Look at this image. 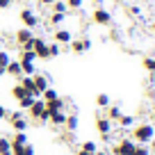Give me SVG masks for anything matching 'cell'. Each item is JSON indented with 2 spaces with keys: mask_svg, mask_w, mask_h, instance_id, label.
<instances>
[{
  "mask_svg": "<svg viewBox=\"0 0 155 155\" xmlns=\"http://www.w3.org/2000/svg\"><path fill=\"white\" fill-rule=\"evenodd\" d=\"M0 155H12V153H0Z\"/></svg>",
  "mask_w": 155,
  "mask_h": 155,
  "instance_id": "7bdbcfd3",
  "label": "cell"
},
{
  "mask_svg": "<svg viewBox=\"0 0 155 155\" xmlns=\"http://www.w3.org/2000/svg\"><path fill=\"white\" fill-rule=\"evenodd\" d=\"M32 103H34V96H30V94H28V96H23V98H21V101H18V110L28 112V110H30V105H32Z\"/></svg>",
  "mask_w": 155,
  "mask_h": 155,
  "instance_id": "44dd1931",
  "label": "cell"
},
{
  "mask_svg": "<svg viewBox=\"0 0 155 155\" xmlns=\"http://www.w3.org/2000/svg\"><path fill=\"white\" fill-rule=\"evenodd\" d=\"M148 148H150V153H155V139L150 141V146H148Z\"/></svg>",
  "mask_w": 155,
  "mask_h": 155,
  "instance_id": "60d3db41",
  "label": "cell"
},
{
  "mask_svg": "<svg viewBox=\"0 0 155 155\" xmlns=\"http://www.w3.org/2000/svg\"><path fill=\"white\" fill-rule=\"evenodd\" d=\"M128 14L135 16V18H139V16H141V9H139V7H128Z\"/></svg>",
  "mask_w": 155,
  "mask_h": 155,
  "instance_id": "d6a6232c",
  "label": "cell"
},
{
  "mask_svg": "<svg viewBox=\"0 0 155 155\" xmlns=\"http://www.w3.org/2000/svg\"><path fill=\"white\" fill-rule=\"evenodd\" d=\"M89 48H91V39H89V37L73 39L71 44H68V50H71V53H75V55H84Z\"/></svg>",
  "mask_w": 155,
  "mask_h": 155,
  "instance_id": "8992f818",
  "label": "cell"
},
{
  "mask_svg": "<svg viewBox=\"0 0 155 155\" xmlns=\"http://www.w3.org/2000/svg\"><path fill=\"white\" fill-rule=\"evenodd\" d=\"M121 114H123V112H121V105H110V107H107V114H105V116L110 119V121H114V123H116Z\"/></svg>",
  "mask_w": 155,
  "mask_h": 155,
  "instance_id": "ac0fdd59",
  "label": "cell"
},
{
  "mask_svg": "<svg viewBox=\"0 0 155 155\" xmlns=\"http://www.w3.org/2000/svg\"><path fill=\"white\" fill-rule=\"evenodd\" d=\"M23 96H28V91H25L23 87H21V82L18 84H14V87H12V98H16V101H21V98Z\"/></svg>",
  "mask_w": 155,
  "mask_h": 155,
  "instance_id": "7402d4cb",
  "label": "cell"
},
{
  "mask_svg": "<svg viewBox=\"0 0 155 155\" xmlns=\"http://www.w3.org/2000/svg\"><path fill=\"white\" fill-rule=\"evenodd\" d=\"M94 155H112V153H110V150H107V148H103V150L98 148V150H96V153H94Z\"/></svg>",
  "mask_w": 155,
  "mask_h": 155,
  "instance_id": "74e56055",
  "label": "cell"
},
{
  "mask_svg": "<svg viewBox=\"0 0 155 155\" xmlns=\"http://www.w3.org/2000/svg\"><path fill=\"white\" fill-rule=\"evenodd\" d=\"M114 126H116V123L110 121L105 114H96V132H98L101 137H103V135H112Z\"/></svg>",
  "mask_w": 155,
  "mask_h": 155,
  "instance_id": "5b68a950",
  "label": "cell"
},
{
  "mask_svg": "<svg viewBox=\"0 0 155 155\" xmlns=\"http://www.w3.org/2000/svg\"><path fill=\"white\" fill-rule=\"evenodd\" d=\"M75 155H91V153H87V150H82V148H78V150H75Z\"/></svg>",
  "mask_w": 155,
  "mask_h": 155,
  "instance_id": "f35d334b",
  "label": "cell"
},
{
  "mask_svg": "<svg viewBox=\"0 0 155 155\" xmlns=\"http://www.w3.org/2000/svg\"><path fill=\"white\" fill-rule=\"evenodd\" d=\"M80 148H82V150H87V153H96V150H98V144H96V141H82V144H80Z\"/></svg>",
  "mask_w": 155,
  "mask_h": 155,
  "instance_id": "4316f807",
  "label": "cell"
},
{
  "mask_svg": "<svg viewBox=\"0 0 155 155\" xmlns=\"http://www.w3.org/2000/svg\"><path fill=\"white\" fill-rule=\"evenodd\" d=\"M135 139H130V137H126V139H119L114 146H112L110 153L112 155H132V150H135Z\"/></svg>",
  "mask_w": 155,
  "mask_h": 155,
  "instance_id": "3957f363",
  "label": "cell"
},
{
  "mask_svg": "<svg viewBox=\"0 0 155 155\" xmlns=\"http://www.w3.org/2000/svg\"><path fill=\"white\" fill-rule=\"evenodd\" d=\"M121 2H130V0H121Z\"/></svg>",
  "mask_w": 155,
  "mask_h": 155,
  "instance_id": "ee69618b",
  "label": "cell"
},
{
  "mask_svg": "<svg viewBox=\"0 0 155 155\" xmlns=\"http://www.w3.org/2000/svg\"><path fill=\"white\" fill-rule=\"evenodd\" d=\"M25 114H28L30 119H34V121H39V123H48V119H46V101L44 98H34V103L30 105V110L25 112Z\"/></svg>",
  "mask_w": 155,
  "mask_h": 155,
  "instance_id": "7a4b0ae2",
  "label": "cell"
},
{
  "mask_svg": "<svg viewBox=\"0 0 155 155\" xmlns=\"http://www.w3.org/2000/svg\"><path fill=\"white\" fill-rule=\"evenodd\" d=\"M0 119H7V107L0 105Z\"/></svg>",
  "mask_w": 155,
  "mask_h": 155,
  "instance_id": "e575fe53",
  "label": "cell"
},
{
  "mask_svg": "<svg viewBox=\"0 0 155 155\" xmlns=\"http://www.w3.org/2000/svg\"><path fill=\"white\" fill-rule=\"evenodd\" d=\"M7 75L16 78V80L23 75V71H21V62H18V59H12V62L7 64Z\"/></svg>",
  "mask_w": 155,
  "mask_h": 155,
  "instance_id": "9a60e30c",
  "label": "cell"
},
{
  "mask_svg": "<svg viewBox=\"0 0 155 155\" xmlns=\"http://www.w3.org/2000/svg\"><path fill=\"white\" fill-rule=\"evenodd\" d=\"M41 98H44V101H46V103H50V101H55V98H59V94H57V91H55V89H53V87H48V89H46V91H44V94H41Z\"/></svg>",
  "mask_w": 155,
  "mask_h": 155,
  "instance_id": "484cf974",
  "label": "cell"
},
{
  "mask_svg": "<svg viewBox=\"0 0 155 155\" xmlns=\"http://www.w3.org/2000/svg\"><path fill=\"white\" fill-rule=\"evenodd\" d=\"M135 123H137V116H135V114H121V116H119V121H116V126H119V128H126V130H130Z\"/></svg>",
  "mask_w": 155,
  "mask_h": 155,
  "instance_id": "4fadbf2b",
  "label": "cell"
},
{
  "mask_svg": "<svg viewBox=\"0 0 155 155\" xmlns=\"http://www.w3.org/2000/svg\"><path fill=\"white\" fill-rule=\"evenodd\" d=\"M14 39H16V44H18V46H23V44H28V41H32V39H34V30L21 28V30H16Z\"/></svg>",
  "mask_w": 155,
  "mask_h": 155,
  "instance_id": "8fae6325",
  "label": "cell"
},
{
  "mask_svg": "<svg viewBox=\"0 0 155 155\" xmlns=\"http://www.w3.org/2000/svg\"><path fill=\"white\" fill-rule=\"evenodd\" d=\"M2 75H7V66H0V78Z\"/></svg>",
  "mask_w": 155,
  "mask_h": 155,
  "instance_id": "ab89813d",
  "label": "cell"
},
{
  "mask_svg": "<svg viewBox=\"0 0 155 155\" xmlns=\"http://www.w3.org/2000/svg\"><path fill=\"white\" fill-rule=\"evenodd\" d=\"M91 18H94L96 25H103V28H110L112 25V14L105 9V7H96L94 14H91Z\"/></svg>",
  "mask_w": 155,
  "mask_h": 155,
  "instance_id": "52a82bcc",
  "label": "cell"
},
{
  "mask_svg": "<svg viewBox=\"0 0 155 155\" xmlns=\"http://www.w3.org/2000/svg\"><path fill=\"white\" fill-rule=\"evenodd\" d=\"M9 141H12V146H25L30 141V137H28V132H14Z\"/></svg>",
  "mask_w": 155,
  "mask_h": 155,
  "instance_id": "e0dca14e",
  "label": "cell"
},
{
  "mask_svg": "<svg viewBox=\"0 0 155 155\" xmlns=\"http://www.w3.org/2000/svg\"><path fill=\"white\" fill-rule=\"evenodd\" d=\"M0 153H12V141L7 137H0Z\"/></svg>",
  "mask_w": 155,
  "mask_h": 155,
  "instance_id": "f1b7e54d",
  "label": "cell"
},
{
  "mask_svg": "<svg viewBox=\"0 0 155 155\" xmlns=\"http://www.w3.org/2000/svg\"><path fill=\"white\" fill-rule=\"evenodd\" d=\"M64 128H66L68 132H78V128H80V116H78V112H71V114H66Z\"/></svg>",
  "mask_w": 155,
  "mask_h": 155,
  "instance_id": "7c38bea8",
  "label": "cell"
},
{
  "mask_svg": "<svg viewBox=\"0 0 155 155\" xmlns=\"http://www.w3.org/2000/svg\"><path fill=\"white\" fill-rule=\"evenodd\" d=\"M150 30H153V32H155V21H153V23H150Z\"/></svg>",
  "mask_w": 155,
  "mask_h": 155,
  "instance_id": "b9f144b4",
  "label": "cell"
},
{
  "mask_svg": "<svg viewBox=\"0 0 155 155\" xmlns=\"http://www.w3.org/2000/svg\"><path fill=\"white\" fill-rule=\"evenodd\" d=\"M96 105L101 107V110H107V107L112 105V101H110L107 94H98V96H96Z\"/></svg>",
  "mask_w": 155,
  "mask_h": 155,
  "instance_id": "ffe728a7",
  "label": "cell"
},
{
  "mask_svg": "<svg viewBox=\"0 0 155 155\" xmlns=\"http://www.w3.org/2000/svg\"><path fill=\"white\" fill-rule=\"evenodd\" d=\"M59 55H62V46H59L57 41L48 44V57H59Z\"/></svg>",
  "mask_w": 155,
  "mask_h": 155,
  "instance_id": "603a6c76",
  "label": "cell"
},
{
  "mask_svg": "<svg viewBox=\"0 0 155 155\" xmlns=\"http://www.w3.org/2000/svg\"><path fill=\"white\" fill-rule=\"evenodd\" d=\"M66 21V14H57V12H53L48 18V25H53V28H62V23Z\"/></svg>",
  "mask_w": 155,
  "mask_h": 155,
  "instance_id": "d6986e66",
  "label": "cell"
},
{
  "mask_svg": "<svg viewBox=\"0 0 155 155\" xmlns=\"http://www.w3.org/2000/svg\"><path fill=\"white\" fill-rule=\"evenodd\" d=\"M55 0H39V5H44V7H50Z\"/></svg>",
  "mask_w": 155,
  "mask_h": 155,
  "instance_id": "d590c367",
  "label": "cell"
},
{
  "mask_svg": "<svg viewBox=\"0 0 155 155\" xmlns=\"http://www.w3.org/2000/svg\"><path fill=\"white\" fill-rule=\"evenodd\" d=\"M53 39L57 41L59 46H68L73 41V32H71V30H66V28H57V30H55V34H53Z\"/></svg>",
  "mask_w": 155,
  "mask_h": 155,
  "instance_id": "9c48e42d",
  "label": "cell"
},
{
  "mask_svg": "<svg viewBox=\"0 0 155 155\" xmlns=\"http://www.w3.org/2000/svg\"><path fill=\"white\" fill-rule=\"evenodd\" d=\"M132 155H153V153H150V148L146 144H137L135 150H132Z\"/></svg>",
  "mask_w": 155,
  "mask_h": 155,
  "instance_id": "83f0119b",
  "label": "cell"
},
{
  "mask_svg": "<svg viewBox=\"0 0 155 155\" xmlns=\"http://www.w3.org/2000/svg\"><path fill=\"white\" fill-rule=\"evenodd\" d=\"M46 112H66V101L64 98H55V101L46 103Z\"/></svg>",
  "mask_w": 155,
  "mask_h": 155,
  "instance_id": "5bb4252c",
  "label": "cell"
},
{
  "mask_svg": "<svg viewBox=\"0 0 155 155\" xmlns=\"http://www.w3.org/2000/svg\"><path fill=\"white\" fill-rule=\"evenodd\" d=\"M18 18H21V23H23V28H30V30H34L39 25V16L34 14L30 7H23V9L18 12Z\"/></svg>",
  "mask_w": 155,
  "mask_h": 155,
  "instance_id": "277c9868",
  "label": "cell"
},
{
  "mask_svg": "<svg viewBox=\"0 0 155 155\" xmlns=\"http://www.w3.org/2000/svg\"><path fill=\"white\" fill-rule=\"evenodd\" d=\"M141 66L146 68V71H155V57H144V62H141Z\"/></svg>",
  "mask_w": 155,
  "mask_h": 155,
  "instance_id": "f546056e",
  "label": "cell"
},
{
  "mask_svg": "<svg viewBox=\"0 0 155 155\" xmlns=\"http://www.w3.org/2000/svg\"><path fill=\"white\" fill-rule=\"evenodd\" d=\"M53 12H57V14H68V9H66V2H64V0H55L53 5Z\"/></svg>",
  "mask_w": 155,
  "mask_h": 155,
  "instance_id": "d4e9b609",
  "label": "cell"
},
{
  "mask_svg": "<svg viewBox=\"0 0 155 155\" xmlns=\"http://www.w3.org/2000/svg\"><path fill=\"white\" fill-rule=\"evenodd\" d=\"M12 123V130L14 132H25L30 128V123H28V119L25 116H21V119H16V121H9Z\"/></svg>",
  "mask_w": 155,
  "mask_h": 155,
  "instance_id": "2e32d148",
  "label": "cell"
},
{
  "mask_svg": "<svg viewBox=\"0 0 155 155\" xmlns=\"http://www.w3.org/2000/svg\"><path fill=\"white\" fill-rule=\"evenodd\" d=\"M21 155H34V146L28 141V144L23 146V150H21Z\"/></svg>",
  "mask_w": 155,
  "mask_h": 155,
  "instance_id": "1f68e13d",
  "label": "cell"
},
{
  "mask_svg": "<svg viewBox=\"0 0 155 155\" xmlns=\"http://www.w3.org/2000/svg\"><path fill=\"white\" fill-rule=\"evenodd\" d=\"M32 80H34V87H37L39 94H44L46 89L50 87V75H48V73H34Z\"/></svg>",
  "mask_w": 155,
  "mask_h": 155,
  "instance_id": "30bf717a",
  "label": "cell"
},
{
  "mask_svg": "<svg viewBox=\"0 0 155 155\" xmlns=\"http://www.w3.org/2000/svg\"><path fill=\"white\" fill-rule=\"evenodd\" d=\"M14 5V0H0V9H9Z\"/></svg>",
  "mask_w": 155,
  "mask_h": 155,
  "instance_id": "836d02e7",
  "label": "cell"
},
{
  "mask_svg": "<svg viewBox=\"0 0 155 155\" xmlns=\"http://www.w3.org/2000/svg\"><path fill=\"white\" fill-rule=\"evenodd\" d=\"M130 139H135V144H146L155 139V126L153 123H135L130 128Z\"/></svg>",
  "mask_w": 155,
  "mask_h": 155,
  "instance_id": "6da1fadb",
  "label": "cell"
},
{
  "mask_svg": "<svg viewBox=\"0 0 155 155\" xmlns=\"http://www.w3.org/2000/svg\"><path fill=\"white\" fill-rule=\"evenodd\" d=\"M32 50L37 53V59H50L48 57V41H46L44 37H34Z\"/></svg>",
  "mask_w": 155,
  "mask_h": 155,
  "instance_id": "ba28073f",
  "label": "cell"
},
{
  "mask_svg": "<svg viewBox=\"0 0 155 155\" xmlns=\"http://www.w3.org/2000/svg\"><path fill=\"white\" fill-rule=\"evenodd\" d=\"M153 114H155V105H153Z\"/></svg>",
  "mask_w": 155,
  "mask_h": 155,
  "instance_id": "f6af8a7d",
  "label": "cell"
},
{
  "mask_svg": "<svg viewBox=\"0 0 155 155\" xmlns=\"http://www.w3.org/2000/svg\"><path fill=\"white\" fill-rule=\"evenodd\" d=\"M84 5V0H66V9L68 12H80Z\"/></svg>",
  "mask_w": 155,
  "mask_h": 155,
  "instance_id": "cb8c5ba5",
  "label": "cell"
},
{
  "mask_svg": "<svg viewBox=\"0 0 155 155\" xmlns=\"http://www.w3.org/2000/svg\"><path fill=\"white\" fill-rule=\"evenodd\" d=\"M148 84H155V71L148 73Z\"/></svg>",
  "mask_w": 155,
  "mask_h": 155,
  "instance_id": "8d00e7d4",
  "label": "cell"
},
{
  "mask_svg": "<svg viewBox=\"0 0 155 155\" xmlns=\"http://www.w3.org/2000/svg\"><path fill=\"white\" fill-rule=\"evenodd\" d=\"M9 62H12V55L7 50H0V66H7Z\"/></svg>",
  "mask_w": 155,
  "mask_h": 155,
  "instance_id": "4dcf8cb0",
  "label": "cell"
}]
</instances>
